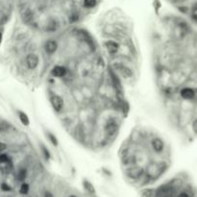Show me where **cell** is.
I'll use <instances>...</instances> for the list:
<instances>
[{
    "instance_id": "8",
    "label": "cell",
    "mask_w": 197,
    "mask_h": 197,
    "mask_svg": "<svg viewBox=\"0 0 197 197\" xmlns=\"http://www.w3.org/2000/svg\"><path fill=\"white\" fill-rule=\"evenodd\" d=\"M66 72H67V70H66V68L65 66H57L52 69V75L54 77L62 78V77H65L66 75Z\"/></svg>"
},
{
    "instance_id": "12",
    "label": "cell",
    "mask_w": 197,
    "mask_h": 197,
    "mask_svg": "<svg viewBox=\"0 0 197 197\" xmlns=\"http://www.w3.org/2000/svg\"><path fill=\"white\" fill-rule=\"evenodd\" d=\"M116 130H117V126L115 123H109L106 127V132L108 133V135H114Z\"/></svg>"
},
{
    "instance_id": "2",
    "label": "cell",
    "mask_w": 197,
    "mask_h": 197,
    "mask_svg": "<svg viewBox=\"0 0 197 197\" xmlns=\"http://www.w3.org/2000/svg\"><path fill=\"white\" fill-rule=\"evenodd\" d=\"M50 103L53 109L57 112H60L63 110V106H65V102H63V98L60 95H56V94H54L50 97Z\"/></svg>"
},
{
    "instance_id": "9",
    "label": "cell",
    "mask_w": 197,
    "mask_h": 197,
    "mask_svg": "<svg viewBox=\"0 0 197 197\" xmlns=\"http://www.w3.org/2000/svg\"><path fill=\"white\" fill-rule=\"evenodd\" d=\"M188 16L189 17L190 20L197 26V3L193 4L189 10Z\"/></svg>"
},
{
    "instance_id": "17",
    "label": "cell",
    "mask_w": 197,
    "mask_h": 197,
    "mask_svg": "<svg viewBox=\"0 0 197 197\" xmlns=\"http://www.w3.org/2000/svg\"><path fill=\"white\" fill-rule=\"evenodd\" d=\"M26 176H27V171H26V169L22 168V169L19 170V172H18V175H17V177H18V179H19V180H20V181L25 180Z\"/></svg>"
},
{
    "instance_id": "7",
    "label": "cell",
    "mask_w": 197,
    "mask_h": 197,
    "mask_svg": "<svg viewBox=\"0 0 197 197\" xmlns=\"http://www.w3.org/2000/svg\"><path fill=\"white\" fill-rule=\"evenodd\" d=\"M127 174L132 179H139L143 174V170L140 167H133V168H130L128 170Z\"/></svg>"
},
{
    "instance_id": "6",
    "label": "cell",
    "mask_w": 197,
    "mask_h": 197,
    "mask_svg": "<svg viewBox=\"0 0 197 197\" xmlns=\"http://www.w3.org/2000/svg\"><path fill=\"white\" fill-rule=\"evenodd\" d=\"M44 49L48 54H53L57 51L58 49V43L57 42L53 41V39H49L44 44Z\"/></svg>"
},
{
    "instance_id": "16",
    "label": "cell",
    "mask_w": 197,
    "mask_h": 197,
    "mask_svg": "<svg viewBox=\"0 0 197 197\" xmlns=\"http://www.w3.org/2000/svg\"><path fill=\"white\" fill-rule=\"evenodd\" d=\"M47 136H48L49 140H50V141L52 142V144H53L54 146H57L58 143H59V141H58V140H57V137H56L55 136H54V135L52 134V133H48Z\"/></svg>"
},
{
    "instance_id": "22",
    "label": "cell",
    "mask_w": 197,
    "mask_h": 197,
    "mask_svg": "<svg viewBox=\"0 0 197 197\" xmlns=\"http://www.w3.org/2000/svg\"><path fill=\"white\" fill-rule=\"evenodd\" d=\"M7 149V144L4 143V142L0 141V153H2L3 151H5Z\"/></svg>"
},
{
    "instance_id": "11",
    "label": "cell",
    "mask_w": 197,
    "mask_h": 197,
    "mask_svg": "<svg viewBox=\"0 0 197 197\" xmlns=\"http://www.w3.org/2000/svg\"><path fill=\"white\" fill-rule=\"evenodd\" d=\"M18 117H19V119H20V121H21V123H22L23 125L28 126L29 124H30V120H29V117H28V115H27L24 112L19 111V112H18Z\"/></svg>"
},
{
    "instance_id": "15",
    "label": "cell",
    "mask_w": 197,
    "mask_h": 197,
    "mask_svg": "<svg viewBox=\"0 0 197 197\" xmlns=\"http://www.w3.org/2000/svg\"><path fill=\"white\" fill-rule=\"evenodd\" d=\"M29 185L26 184V183H23L21 186H20V189H19V192H20L21 194H27L29 192Z\"/></svg>"
},
{
    "instance_id": "20",
    "label": "cell",
    "mask_w": 197,
    "mask_h": 197,
    "mask_svg": "<svg viewBox=\"0 0 197 197\" xmlns=\"http://www.w3.org/2000/svg\"><path fill=\"white\" fill-rule=\"evenodd\" d=\"M10 125L6 122H0V131H6L9 129Z\"/></svg>"
},
{
    "instance_id": "23",
    "label": "cell",
    "mask_w": 197,
    "mask_h": 197,
    "mask_svg": "<svg viewBox=\"0 0 197 197\" xmlns=\"http://www.w3.org/2000/svg\"><path fill=\"white\" fill-rule=\"evenodd\" d=\"M43 196H44V197H54V195H53L51 192H49V191H45Z\"/></svg>"
},
{
    "instance_id": "14",
    "label": "cell",
    "mask_w": 197,
    "mask_h": 197,
    "mask_svg": "<svg viewBox=\"0 0 197 197\" xmlns=\"http://www.w3.org/2000/svg\"><path fill=\"white\" fill-rule=\"evenodd\" d=\"M84 186H85L86 189L88 191V192H91V193H95V189H94V188H93V186L90 183V182L85 181V182H84Z\"/></svg>"
},
{
    "instance_id": "21",
    "label": "cell",
    "mask_w": 197,
    "mask_h": 197,
    "mask_svg": "<svg viewBox=\"0 0 197 197\" xmlns=\"http://www.w3.org/2000/svg\"><path fill=\"white\" fill-rule=\"evenodd\" d=\"M1 189L4 191H10V190H11V186H10L9 185H7L6 183H3L1 185Z\"/></svg>"
},
{
    "instance_id": "18",
    "label": "cell",
    "mask_w": 197,
    "mask_h": 197,
    "mask_svg": "<svg viewBox=\"0 0 197 197\" xmlns=\"http://www.w3.org/2000/svg\"><path fill=\"white\" fill-rule=\"evenodd\" d=\"M41 148H42V154H43L44 158H45L46 160H49V159H50L51 155H50V153H49V151L47 150L46 147H45V146H43V145H41Z\"/></svg>"
},
{
    "instance_id": "19",
    "label": "cell",
    "mask_w": 197,
    "mask_h": 197,
    "mask_svg": "<svg viewBox=\"0 0 197 197\" xmlns=\"http://www.w3.org/2000/svg\"><path fill=\"white\" fill-rule=\"evenodd\" d=\"M9 161H10V159L6 154L0 153V164H7Z\"/></svg>"
},
{
    "instance_id": "1",
    "label": "cell",
    "mask_w": 197,
    "mask_h": 197,
    "mask_svg": "<svg viewBox=\"0 0 197 197\" xmlns=\"http://www.w3.org/2000/svg\"><path fill=\"white\" fill-rule=\"evenodd\" d=\"M171 2L174 5H176L177 9L182 14H188L189 8L192 6L193 4L197 3V0H171Z\"/></svg>"
},
{
    "instance_id": "10",
    "label": "cell",
    "mask_w": 197,
    "mask_h": 197,
    "mask_svg": "<svg viewBox=\"0 0 197 197\" xmlns=\"http://www.w3.org/2000/svg\"><path fill=\"white\" fill-rule=\"evenodd\" d=\"M106 48H107V50L109 51V53L115 54L118 51V49H119V45H118L117 42L114 41H108L106 42Z\"/></svg>"
},
{
    "instance_id": "13",
    "label": "cell",
    "mask_w": 197,
    "mask_h": 197,
    "mask_svg": "<svg viewBox=\"0 0 197 197\" xmlns=\"http://www.w3.org/2000/svg\"><path fill=\"white\" fill-rule=\"evenodd\" d=\"M83 4L86 8L91 9V8H94L96 6L97 0H83Z\"/></svg>"
},
{
    "instance_id": "3",
    "label": "cell",
    "mask_w": 197,
    "mask_h": 197,
    "mask_svg": "<svg viewBox=\"0 0 197 197\" xmlns=\"http://www.w3.org/2000/svg\"><path fill=\"white\" fill-rule=\"evenodd\" d=\"M115 68L118 71V73L124 78H131L133 76V71L129 67L121 65V63H116L115 65Z\"/></svg>"
},
{
    "instance_id": "24",
    "label": "cell",
    "mask_w": 197,
    "mask_h": 197,
    "mask_svg": "<svg viewBox=\"0 0 197 197\" xmlns=\"http://www.w3.org/2000/svg\"><path fill=\"white\" fill-rule=\"evenodd\" d=\"M1 42H2V34L0 33V43H1Z\"/></svg>"
},
{
    "instance_id": "5",
    "label": "cell",
    "mask_w": 197,
    "mask_h": 197,
    "mask_svg": "<svg viewBox=\"0 0 197 197\" xmlns=\"http://www.w3.org/2000/svg\"><path fill=\"white\" fill-rule=\"evenodd\" d=\"M152 147H153L154 151L157 152V153H162L165 150V141L160 139V137H155L152 140Z\"/></svg>"
},
{
    "instance_id": "4",
    "label": "cell",
    "mask_w": 197,
    "mask_h": 197,
    "mask_svg": "<svg viewBox=\"0 0 197 197\" xmlns=\"http://www.w3.org/2000/svg\"><path fill=\"white\" fill-rule=\"evenodd\" d=\"M38 57L36 55V54H29L26 57V65L28 66V68L30 69H35V68L38 66Z\"/></svg>"
},
{
    "instance_id": "25",
    "label": "cell",
    "mask_w": 197,
    "mask_h": 197,
    "mask_svg": "<svg viewBox=\"0 0 197 197\" xmlns=\"http://www.w3.org/2000/svg\"><path fill=\"white\" fill-rule=\"evenodd\" d=\"M69 197H77V196H76V195H70Z\"/></svg>"
}]
</instances>
